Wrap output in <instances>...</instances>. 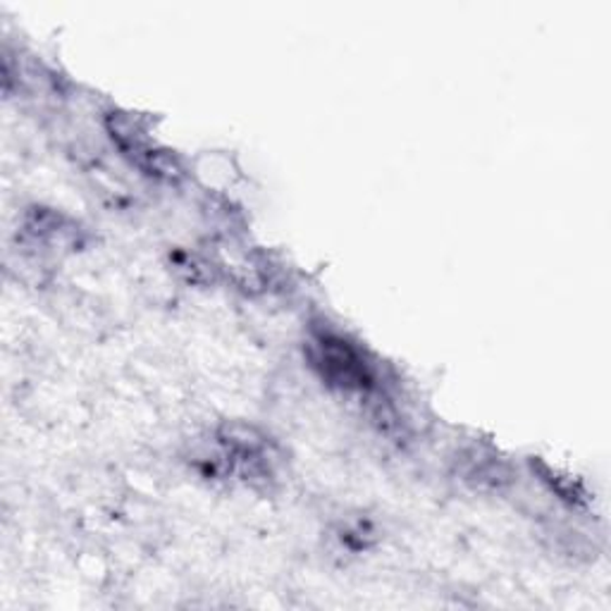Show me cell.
I'll return each instance as SVG.
<instances>
[{
    "label": "cell",
    "mask_w": 611,
    "mask_h": 611,
    "mask_svg": "<svg viewBox=\"0 0 611 611\" xmlns=\"http://www.w3.org/2000/svg\"><path fill=\"white\" fill-rule=\"evenodd\" d=\"M310 358L332 385L364 387L368 382V368L349 344L338 338H318L310 342Z\"/></svg>",
    "instance_id": "1"
},
{
    "label": "cell",
    "mask_w": 611,
    "mask_h": 611,
    "mask_svg": "<svg viewBox=\"0 0 611 611\" xmlns=\"http://www.w3.org/2000/svg\"><path fill=\"white\" fill-rule=\"evenodd\" d=\"M537 471H540L543 481L549 487H552L561 499L569 501V505H583V501H585V489H583V485L578 481H573L571 475H561L559 471H552L545 463H537Z\"/></svg>",
    "instance_id": "2"
}]
</instances>
